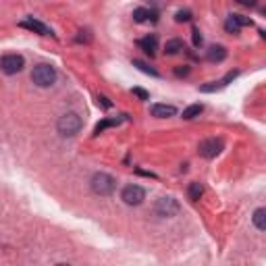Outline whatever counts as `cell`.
<instances>
[{"label": "cell", "instance_id": "603a6c76", "mask_svg": "<svg viewBox=\"0 0 266 266\" xmlns=\"http://www.w3.org/2000/svg\"><path fill=\"white\" fill-rule=\"evenodd\" d=\"M191 38H193V46H195V48H200V46H202V42H204V38H202V34H200V29H193L191 31Z\"/></svg>", "mask_w": 266, "mask_h": 266}, {"label": "cell", "instance_id": "3957f363", "mask_svg": "<svg viewBox=\"0 0 266 266\" xmlns=\"http://www.w3.org/2000/svg\"><path fill=\"white\" fill-rule=\"evenodd\" d=\"M90 185H92V191L96 195H111L114 191L116 181L108 173H96L92 177Z\"/></svg>", "mask_w": 266, "mask_h": 266}, {"label": "cell", "instance_id": "ac0fdd59", "mask_svg": "<svg viewBox=\"0 0 266 266\" xmlns=\"http://www.w3.org/2000/svg\"><path fill=\"white\" fill-rule=\"evenodd\" d=\"M133 65H135V67H137L142 73H148V75H152V77H158V75H160L158 71H156V69H152L150 65H146L144 60H133Z\"/></svg>", "mask_w": 266, "mask_h": 266}, {"label": "cell", "instance_id": "4316f807", "mask_svg": "<svg viewBox=\"0 0 266 266\" xmlns=\"http://www.w3.org/2000/svg\"><path fill=\"white\" fill-rule=\"evenodd\" d=\"M237 2L244 6H256V0H237Z\"/></svg>", "mask_w": 266, "mask_h": 266}, {"label": "cell", "instance_id": "6da1fadb", "mask_svg": "<svg viewBox=\"0 0 266 266\" xmlns=\"http://www.w3.org/2000/svg\"><path fill=\"white\" fill-rule=\"evenodd\" d=\"M83 127V121H81V116L77 114V113H67V114H62L58 123H57V129L62 137H73L77 135V133L81 131Z\"/></svg>", "mask_w": 266, "mask_h": 266}, {"label": "cell", "instance_id": "d4e9b609", "mask_svg": "<svg viewBox=\"0 0 266 266\" xmlns=\"http://www.w3.org/2000/svg\"><path fill=\"white\" fill-rule=\"evenodd\" d=\"M175 75H177V77H185V75H190V67H187V65L177 67V69H175Z\"/></svg>", "mask_w": 266, "mask_h": 266}, {"label": "cell", "instance_id": "8fae6325", "mask_svg": "<svg viewBox=\"0 0 266 266\" xmlns=\"http://www.w3.org/2000/svg\"><path fill=\"white\" fill-rule=\"evenodd\" d=\"M206 58H208L210 62H223V60L227 58V48H225V46H221V44L210 46Z\"/></svg>", "mask_w": 266, "mask_h": 266}, {"label": "cell", "instance_id": "e0dca14e", "mask_svg": "<svg viewBox=\"0 0 266 266\" xmlns=\"http://www.w3.org/2000/svg\"><path fill=\"white\" fill-rule=\"evenodd\" d=\"M181 50H183V42L177 40V38H175V40H169L167 46H164V52L171 54V57H173V54H179Z\"/></svg>", "mask_w": 266, "mask_h": 266}, {"label": "cell", "instance_id": "7402d4cb", "mask_svg": "<svg viewBox=\"0 0 266 266\" xmlns=\"http://www.w3.org/2000/svg\"><path fill=\"white\" fill-rule=\"evenodd\" d=\"M233 19H235V23L239 27H247V25H252V19L249 17H244V15H231Z\"/></svg>", "mask_w": 266, "mask_h": 266}, {"label": "cell", "instance_id": "9a60e30c", "mask_svg": "<svg viewBox=\"0 0 266 266\" xmlns=\"http://www.w3.org/2000/svg\"><path fill=\"white\" fill-rule=\"evenodd\" d=\"M202 193H204V187H202V183H190V187H187V195H190L191 202H198L202 198Z\"/></svg>", "mask_w": 266, "mask_h": 266}, {"label": "cell", "instance_id": "7a4b0ae2", "mask_svg": "<svg viewBox=\"0 0 266 266\" xmlns=\"http://www.w3.org/2000/svg\"><path fill=\"white\" fill-rule=\"evenodd\" d=\"M31 81H34L38 88H50V85H54V81H57V69L46 65V62L36 65L34 71H31Z\"/></svg>", "mask_w": 266, "mask_h": 266}, {"label": "cell", "instance_id": "484cf974", "mask_svg": "<svg viewBox=\"0 0 266 266\" xmlns=\"http://www.w3.org/2000/svg\"><path fill=\"white\" fill-rule=\"evenodd\" d=\"M98 104H102L104 108H111V106H113V102H108L106 96H98Z\"/></svg>", "mask_w": 266, "mask_h": 266}, {"label": "cell", "instance_id": "52a82bcc", "mask_svg": "<svg viewBox=\"0 0 266 266\" xmlns=\"http://www.w3.org/2000/svg\"><path fill=\"white\" fill-rule=\"evenodd\" d=\"M223 150V142L221 139H216V137H210V139H204V142H200L198 146V152L202 158H216L218 154H221Z\"/></svg>", "mask_w": 266, "mask_h": 266}, {"label": "cell", "instance_id": "ba28073f", "mask_svg": "<svg viewBox=\"0 0 266 266\" xmlns=\"http://www.w3.org/2000/svg\"><path fill=\"white\" fill-rule=\"evenodd\" d=\"M19 25H21V27H25V29H29V31H36V34H40V36H52V29H50V27H46L44 23L36 21L34 17H29V19H25V21H21Z\"/></svg>", "mask_w": 266, "mask_h": 266}, {"label": "cell", "instance_id": "30bf717a", "mask_svg": "<svg viewBox=\"0 0 266 266\" xmlns=\"http://www.w3.org/2000/svg\"><path fill=\"white\" fill-rule=\"evenodd\" d=\"M139 46H142V50H144L146 54L154 57L156 50H158V38H156L154 34H150V36H146L144 40H139Z\"/></svg>", "mask_w": 266, "mask_h": 266}, {"label": "cell", "instance_id": "4fadbf2b", "mask_svg": "<svg viewBox=\"0 0 266 266\" xmlns=\"http://www.w3.org/2000/svg\"><path fill=\"white\" fill-rule=\"evenodd\" d=\"M150 17H152V21H156V13L148 11V9H135L133 11V21L135 23H146Z\"/></svg>", "mask_w": 266, "mask_h": 266}, {"label": "cell", "instance_id": "8992f818", "mask_svg": "<svg viewBox=\"0 0 266 266\" xmlns=\"http://www.w3.org/2000/svg\"><path fill=\"white\" fill-rule=\"evenodd\" d=\"M23 67H25V60H23L21 54H4V57L0 58V69H2L6 75H17Z\"/></svg>", "mask_w": 266, "mask_h": 266}, {"label": "cell", "instance_id": "5b68a950", "mask_svg": "<svg viewBox=\"0 0 266 266\" xmlns=\"http://www.w3.org/2000/svg\"><path fill=\"white\" fill-rule=\"evenodd\" d=\"M121 200H123L127 206H139V204H142V202L146 200V190H144L142 185L131 183V185H127V187H123Z\"/></svg>", "mask_w": 266, "mask_h": 266}, {"label": "cell", "instance_id": "cb8c5ba5", "mask_svg": "<svg viewBox=\"0 0 266 266\" xmlns=\"http://www.w3.org/2000/svg\"><path fill=\"white\" fill-rule=\"evenodd\" d=\"M131 92H133V96H137L139 100H148V98H150V94H148L146 90H142V88H133Z\"/></svg>", "mask_w": 266, "mask_h": 266}, {"label": "cell", "instance_id": "ffe728a7", "mask_svg": "<svg viewBox=\"0 0 266 266\" xmlns=\"http://www.w3.org/2000/svg\"><path fill=\"white\" fill-rule=\"evenodd\" d=\"M225 29L229 31V34H239V29H241V27H239L237 23H235V19H233L231 15H229V19L225 21Z\"/></svg>", "mask_w": 266, "mask_h": 266}, {"label": "cell", "instance_id": "44dd1931", "mask_svg": "<svg viewBox=\"0 0 266 266\" xmlns=\"http://www.w3.org/2000/svg\"><path fill=\"white\" fill-rule=\"evenodd\" d=\"M221 88H225L223 85V81H210L208 85H200V92H216V90H221Z\"/></svg>", "mask_w": 266, "mask_h": 266}, {"label": "cell", "instance_id": "d6986e66", "mask_svg": "<svg viewBox=\"0 0 266 266\" xmlns=\"http://www.w3.org/2000/svg\"><path fill=\"white\" fill-rule=\"evenodd\" d=\"M175 21H177V23H190V21H191V11H187V9L177 11Z\"/></svg>", "mask_w": 266, "mask_h": 266}, {"label": "cell", "instance_id": "9c48e42d", "mask_svg": "<svg viewBox=\"0 0 266 266\" xmlns=\"http://www.w3.org/2000/svg\"><path fill=\"white\" fill-rule=\"evenodd\" d=\"M150 113H152V116H156V119H169V116L177 114V108L173 104H152Z\"/></svg>", "mask_w": 266, "mask_h": 266}, {"label": "cell", "instance_id": "277c9868", "mask_svg": "<svg viewBox=\"0 0 266 266\" xmlns=\"http://www.w3.org/2000/svg\"><path fill=\"white\" fill-rule=\"evenodd\" d=\"M179 210H181L179 202L175 198H171V195H164V198H160L154 204V214L160 218H173L179 214Z\"/></svg>", "mask_w": 266, "mask_h": 266}, {"label": "cell", "instance_id": "7c38bea8", "mask_svg": "<svg viewBox=\"0 0 266 266\" xmlns=\"http://www.w3.org/2000/svg\"><path fill=\"white\" fill-rule=\"evenodd\" d=\"M252 221L258 231H266V208H258L252 216Z\"/></svg>", "mask_w": 266, "mask_h": 266}, {"label": "cell", "instance_id": "2e32d148", "mask_svg": "<svg viewBox=\"0 0 266 266\" xmlns=\"http://www.w3.org/2000/svg\"><path fill=\"white\" fill-rule=\"evenodd\" d=\"M121 123V119H104V121H100L98 125H96V129H94V135H100L104 129H108V127H116V125Z\"/></svg>", "mask_w": 266, "mask_h": 266}, {"label": "cell", "instance_id": "5bb4252c", "mask_svg": "<svg viewBox=\"0 0 266 266\" xmlns=\"http://www.w3.org/2000/svg\"><path fill=\"white\" fill-rule=\"evenodd\" d=\"M202 111H204V106H202V104H191V106H187V108H185L181 116H183L185 121H191V119H195V116H200Z\"/></svg>", "mask_w": 266, "mask_h": 266}]
</instances>
